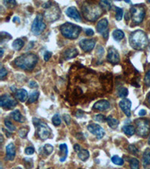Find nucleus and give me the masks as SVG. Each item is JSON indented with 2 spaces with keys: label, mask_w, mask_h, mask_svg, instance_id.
<instances>
[{
  "label": "nucleus",
  "mask_w": 150,
  "mask_h": 169,
  "mask_svg": "<svg viewBox=\"0 0 150 169\" xmlns=\"http://www.w3.org/2000/svg\"><path fill=\"white\" fill-rule=\"evenodd\" d=\"M52 122H53V124L54 125V126H59L60 124H61V117H60V116L59 114H55L54 116L53 117V118H52Z\"/></svg>",
  "instance_id": "obj_35"
},
{
  "label": "nucleus",
  "mask_w": 150,
  "mask_h": 169,
  "mask_svg": "<svg viewBox=\"0 0 150 169\" xmlns=\"http://www.w3.org/2000/svg\"><path fill=\"white\" fill-rule=\"evenodd\" d=\"M135 123L137 126L136 132L139 136L145 138L149 135L150 132V122L148 120L138 119L135 121Z\"/></svg>",
  "instance_id": "obj_6"
},
{
  "label": "nucleus",
  "mask_w": 150,
  "mask_h": 169,
  "mask_svg": "<svg viewBox=\"0 0 150 169\" xmlns=\"http://www.w3.org/2000/svg\"><path fill=\"white\" fill-rule=\"evenodd\" d=\"M16 156V148L13 143H11L6 147V158L7 160L12 161Z\"/></svg>",
  "instance_id": "obj_18"
},
{
  "label": "nucleus",
  "mask_w": 150,
  "mask_h": 169,
  "mask_svg": "<svg viewBox=\"0 0 150 169\" xmlns=\"http://www.w3.org/2000/svg\"><path fill=\"white\" fill-rule=\"evenodd\" d=\"M64 119H65V123H67V124H69V123H70L71 119H70V117H69V115H68V114L65 115Z\"/></svg>",
  "instance_id": "obj_49"
},
{
  "label": "nucleus",
  "mask_w": 150,
  "mask_h": 169,
  "mask_svg": "<svg viewBox=\"0 0 150 169\" xmlns=\"http://www.w3.org/2000/svg\"><path fill=\"white\" fill-rule=\"evenodd\" d=\"M29 86L30 88H32V89H34V88H37L38 87V83H36L35 81H30L29 83Z\"/></svg>",
  "instance_id": "obj_47"
},
{
  "label": "nucleus",
  "mask_w": 150,
  "mask_h": 169,
  "mask_svg": "<svg viewBox=\"0 0 150 169\" xmlns=\"http://www.w3.org/2000/svg\"><path fill=\"white\" fill-rule=\"evenodd\" d=\"M128 150H129V151H130V152L134 155H137L139 152L138 149H137L135 145H133V144H131L130 146L128 147Z\"/></svg>",
  "instance_id": "obj_42"
},
{
  "label": "nucleus",
  "mask_w": 150,
  "mask_h": 169,
  "mask_svg": "<svg viewBox=\"0 0 150 169\" xmlns=\"http://www.w3.org/2000/svg\"><path fill=\"white\" fill-rule=\"evenodd\" d=\"M99 6L102 8V9L105 12L110 11L111 9V4L108 1H101L99 2Z\"/></svg>",
  "instance_id": "obj_29"
},
{
  "label": "nucleus",
  "mask_w": 150,
  "mask_h": 169,
  "mask_svg": "<svg viewBox=\"0 0 150 169\" xmlns=\"http://www.w3.org/2000/svg\"><path fill=\"white\" fill-rule=\"evenodd\" d=\"M131 19L135 24L142 23L146 15V10L143 5H135L130 8Z\"/></svg>",
  "instance_id": "obj_5"
},
{
  "label": "nucleus",
  "mask_w": 150,
  "mask_h": 169,
  "mask_svg": "<svg viewBox=\"0 0 150 169\" xmlns=\"http://www.w3.org/2000/svg\"><path fill=\"white\" fill-rule=\"evenodd\" d=\"M144 83L147 86H150V69L146 72L144 77Z\"/></svg>",
  "instance_id": "obj_40"
},
{
  "label": "nucleus",
  "mask_w": 150,
  "mask_h": 169,
  "mask_svg": "<svg viewBox=\"0 0 150 169\" xmlns=\"http://www.w3.org/2000/svg\"><path fill=\"white\" fill-rule=\"evenodd\" d=\"M129 42L131 47L135 50H143L149 44L147 35L142 30H136L130 35Z\"/></svg>",
  "instance_id": "obj_2"
},
{
  "label": "nucleus",
  "mask_w": 150,
  "mask_h": 169,
  "mask_svg": "<svg viewBox=\"0 0 150 169\" xmlns=\"http://www.w3.org/2000/svg\"><path fill=\"white\" fill-rule=\"evenodd\" d=\"M4 5L5 6L8 8H14V6H15L17 5V2L15 1H12V0H8V1H5Z\"/></svg>",
  "instance_id": "obj_41"
},
{
  "label": "nucleus",
  "mask_w": 150,
  "mask_h": 169,
  "mask_svg": "<svg viewBox=\"0 0 150 169\" xmlns=\"http://www.w3.org/2000/svg\"><path fill=\"white\" fill-rule=\"evenodd\" d=\"M146 111L144 109H142V110H140V111H139V115H140V116H144V115H146Z\"/></svg>",
  "instance_id": "obj_50"
},
{
  "label": "nucleus",
  "mask_w": 150,
  "mask_h": 169,
  "mask_svg": "<svg viewBox=\"0 0 150 169\" xmlns=\"http://www.w3.org/2000/svg\"><path fill=\"white\" fill-rule=\"evenodd\" d=\"M0 51H1V57H2L3 56V53H4V51H3V49L2 48H0Z\"/></svg>",
  "instance_id": "obj_51"
},
{
  "label": "nucleus",
  "mask_w": 150,
  "mask_h": 169,
  "mask_svg": "<svg viewBox=\"0 0 150 169\" xmlns=\"http://www.w3.org/2000/svg\"><path fill=\"white\" fill-rule=\"evenodd\" d=\"M107 60L113 65H116L119 63L120 56L118 50L114 47H110L107 53Z\"/></svg>",
  "instance_id": "obj_13"
},
{
  "label": "nucleus",
  "mask_w": 150,
  "mask_h": 169,
  "mask_svg": "<svg viewBox=\"0 0 150 169\" xmlns=\"http://www.w3.org/2000/svg\"><path fill=\"white\" fill-rule=\"evenodd\" d=\"M79 159H81L82 161H86L89 157V153L87 150H81L78 153Z\"/></svg>",
  "instance_id": "obj_28"
},
{
  "label": "nucleus",
  "mask_w": 150,
  "mask_h": 169,
  "mask_svg": "<svg viewBox=\"0 0 150 169\" xmlns=\"http://www.w3.org/2000/svg\"><path fill=\"white\" fill-rule=\"evenodd\" d=\"M95 39H83L80 42L79 45L84 52H90L95 46Z\"/></svg>",
  "instance_id": "obj_14"
},
{
  "label": "nucleus",
  "mask_w": 150,
  "mask_h": 169,
  "mask_svg": "<svg viewBox=\"0 0 150 169\" xmlns=\"http://www.w3.org/2000/svg\"><path fill=\"white\" fill-rule=\"evenodd\" d=\"M129 163H130L131 169H140V162L138 159L132 158L129 161Z\"/></svg>",
  "instance_id": "obj_30"
},
{
  "label": "nucleus",
  "mask_w": 150,
  "mask_h": 169,
  "mask_svg": "<svg viewBox=\"0 0 150 169\" xmlns=\"http://www.w3.org/2000/svg\"><path fill=\"white\" fill-rule=\"evenodd\" d=\"M143 166L146 168V167L149 166L150 165V149L147 148L146 149V150L143 153Z\"/></svg>",
  "instance_id": "obj_22"
},
{
  "label": "nucleus",
  "mask_w": 150,
  "mask_h": 169,
  "mask_svg": "<svg viewBox=\"0 0 150 169\" xmlns=\"http://www.w3.org/2000/svg\"><path fill=\"white\" fill-rule=\"evenodd\" d=\"M82 12L86 20L93 22L95 21L98 18L101 17L103 10L100 6L96 5L95 4L91 2H85L82 6Z\"/></svg>",
  "instance_id": "obj_3"
},
{
  "label": "nucleus",
  "mask_w": 150,
  "mask_h": 169,
  "mask_svg": "<svg viewBox=\"0 0 150 169\" xmlns=\"http://www.w3.org/2000/svg\"><path fill=\"white\" fill-rule=\"evenodd\" d=\"M148 102H149V103L150 105V94L149 95V96H148Z\"/></svg>",
  "instance_id": "obj_52"
},
{
  "label": "nucleus",
  "mask_w": 150,
  "mask_h": 169,
  "mask_svg": "<svg viewBox=\"0 0 150 169\" xmlns=\"http://www.w3.org/2000/svg\"><path fill=\"white\" fill-rule=\"evenodd\" d=\"M119 105L120 108L123 111V113L126 115L127 117L131 116V107H132V102L129 99H122L120 101Z\"/></svg>",
  "instance_id": "obj_16"
},
{
  "label": "nucleus",
  "mask_w": 150,
  "mask_h": 169,
  "mask_svg": "<svg viewBox=\"0 0 150 169\" xmlns=\"http://www.w3.org/2000/svg\"><path fill=\"white\" fill-rule=\"evenodd\" d=\"M61 15V11L58 6L53 5L45 12V18L48 22H53L58 20Z\"/></svg>",
  "instance_id": "obj_8"
},
{
  "label": "nucleus",
  "mask_w": 150,
  "mask_h": 169,
  "mask_svg": "<svg viewBox=\"0 0 150 169\" xmlns=\"http://www.w3.org/2000/svg\"><path fill=\"white\" fill-rule=\"evenodd\" d=\"M38 61L37 55L32 53H27L20 55L15 60V64L17 67L25 71H32Z\"/></svg>",
  "instance_id": "obj_1"
},
{
  "label": "nucleus",
  "mask_w": 150,
  "mask_h": 169,
  "mask_svg": "<svg viewBox=\"0 0 150 169\" xmlns=\"http://www.w3.org/2000/svg\"><path fill=\"white\" fill-rule=\"evenodd\" d=\"M12 117L15 121H17V122L20 123H23L24 122L25 119L23 116H22L21 113L20 112V110H15L12 113Z\"/></svg>",
  "instance_id": "obj_25"
},
{
  "label": "nucleus",
  "mask_w": 150,
  "mask_h": 169,
  "mask_svg": "<svg viewBox=\"0 0 150 169\" xmlns=\"http://www.w3.org/2000/svg\"><path fill=\"white\" fill-rule=\"evenodd\" d=\"M60 150V161L64 162L68 156V147L65 144H62L59 145Z\"/></svg>",
  "instance_id": "obj_21"
},
{
  "label": "nucleus",
  "mask_w": 150,
  "mask_h": 169,
  "mask_svg": "<svg viewBox=\"0 0 150 169\" xmlns=\"http://www.w3.org/2000/svg\"><path fill=\"white\" fill-rule=\"evenodd\" d=\"M44 150H45V152L47 155L51 154L53 151V147L51 144H45V147H44Z\"/></svg>",
  "instance_id": "obj_37"
},
{
  "label": "nucleus",
  "mask_w": 150,
  "mask_h": 169,
  "mask_svg": "<svg viewBox=\"0 0 150 169\" xmlns=\"http://www.w3.org/2000/svg\"><path fill=\"white\" fill-rule=\"evenodd\" d=\"M52 56V53L50 51H46L44 54V59L45 61H48Z\"/></svg>",
  "instance_id": "obj_45"
},
{
  "label": "nucleus",
  "mask_w": 150,
  "mask_h": 169,
  "mask_svg": "<svg viewBox=\"0 0 150 169\" xmlns=\"http://www.w3.org/2000/svg\"><path fill=\"white\" fill-rule=\"evenodd\" d=\"M37 134L38 135V137L42 140H45L47 139H48L49 137L51 135V129L48 126V125L47 123L41 122L37 126Z\"/></svg>",
  "instance_id": "obj_9"
},
{
  "label": "nucleus",
  "mask_w": 150,
  "mask_h": 169,
  "mask_svg": "<svg viewBox=\"0 0 150 169\" xmlns=\"http://www.w3.org/2000/svg\"><path fill=\"white\" fill-rule=\"evenodd\" d=\"M122 131L125 135L132 136L136 132V129L132 125H126L122 127Z\"/></svg>",
  "instance_id": "obj_23"
},
{
  "label": "nucleus",
  "mask_w": 150,
  "mask_h": 169,
  "mask_svg": "<svg viewBox=\"0 0 150 169\" xmlns=\"http://www.w3.org/2000/svg\"><path fill=\"white\" fill-rule=\"evenodd\" d=\"M108 20H107V18L101 19L97 23V26H96V29L98 33L102 34V35L104 36L105 39H107L108 38L109 35V31L107 29L108 28Z\"/></svg>",
  "instance_id": "obj_11"
},
{
  "label": "nucleus",
  "mask_w": 150,
  "mask_h": 169,
  "mask_svg": "<svg viewBox=\"0 0 150 169\" xmlns=\"http://www.w3.org/2000/svg\"><path fill=\"white\" fill-rule=\"evenodd\" d=\"M93 119H94L95 121H98V122H100V123H104L107 120V118L102 114L96 115V116H95L94 117H93Z\"/></svg>",
  "instance_id": "obj_39"
},
{
  "label": "nucleus",
  "mask_w": 150,
  "mask_h": 169,
  "mask_svg": "<svg viewBox=\"0 0 150 169\" xmlns=\"http://www.w3.org/2000/svg\"><path fill=\"white\" fill-rule=\"evenodd\" d=\"M110 102L108 101L102 99V100L98 101L96 103L94 104L93 105V109L97 110H100V111H103V110H106L107 109L110 108Z\"/></svg>",
  "instance_id": "obj_17"
},
{
  "label": "nucleus",
  "mask_w": 150,
  "mask_h": 169,
  "mask_svg": "<svg viewBox=\"0 0 150 169\" xmlns=\"http://www.w3.org/2000/svg\"><path fill=\"white\" fill-rule=\"evenodd\" d=\"M5 125L6 128H7L8 129H9L10 131H12V132H14V131L16 130V127L15 125L11 122L10 120H5Z\"/></svg>",
  "instance_id": "obj_36"
},
{
  "label": "nucleus",
  "mask_w": 150,
  "mask_h": 169,
  "mask_svg": "<svg viewBox=\"0 0 150 169\" xmlns=\"http://www.w3.org/2000/svg\"><path fill=\"white\" fill-rule=\"evenodd\" d=\"M79 52L76 48H68L63 52V56L65 59H71L78 55Z\"/></svg>",
  "instance_id": "obj_19"
},
{
  "label": "nucleus",
  "mask_w": 150,
  "mask_h": 169,
  "mask_svg": "<svg viewBox=\"0 0 150 169\" xmlns=\"http://www.w3.org/2000/svg\"><path fill=\"white\" fill-rule=\"evenodd\" d=\"M113 37L114 39V40L119 42L122 39H123V38L125 37V34L120 29H115L113 32Z\"/></svg>",
  "instance_id": "obj_27"
},
{
  "label": "nucleus",
  "mask_w": 150,
  "mask_h": 169,
  "mask_svg": "<svg viewBox=\"0 0 150 169\" xmlns=\"http://www.w3.org/2000/svg\"><path fill=\"white\" fill-rule=\"evenodd\" d=\"M116 19L117 20H121L123 16V10L122 8H120L116 7Z\"/></svg>",
  "instance_id": "obj_38"
},
{
  "label": "nucleus",
  "mask_w": 150,
  "mask_h": 169,
  "mask_svg": "<svg viewBox=\"0 0 150 169\" xmlns=\"http://www.w3.org/2000/svg\"><path fill=\"white\" fill-rule=\"evenodd\" d=\"M39 97V93L38 91H35L32 93H31V95L29 96V99H28V103L32 104L33 102H36L38 100Z\"/></svg>",
  "instance_id": "obj_31"
},
{
  "label": "nucleus",
  "mask_w": 150,
  "mask_h": 169,
  "mask_svg": "<svg viewBox=\"0 0 150 169\" xmlns=\"http://www.w3.org/2000/svg\"><path fill=\"white\" fill-rule=\"evenodd\" d=\"M107 124L109 125V126H110V128H112V129H116L119 124V120L111 116H109L107 118Z\"/></svg>",
  "instance_id": "obj_24"
},
{
  "label": "nucleus",
  "mask_w": 150,
  "mask_h": 169,
  "mask_svg": "<svg viewBox=\"0 0 150 169\" xmlns=\"http://www.w3.org/2000/svg\"><path fill=\"white\" fill-rule=\"evenodd\" d=\"M74 149H75V150L77 153H79L80 150H80V146L79 144H75V146H74Z\"/></svg>",
  "instance_id": "obj_48"
},
{
  "label": "nucleus",
  "mask_w": 150,
  "mask_h": 169,
  "mask_svg": "<svg viewBox=\"0 0 150 169\" xmlns=\"http://www.w3.org/2000/svg\"><path fill=\"white\" fill-rule=\"evenodd\" d=\"M25 153L26 155H32L35 153V149L32 147H26L25 150Z\"/></svg>",
  "instance_id": "obj_44"
},
{
  "label": "nucleus",
  "mask_w": 150,
  "mask_h": 169,
  "mask_svg": "<svg viewBox=\"0 0 150 169\" xmlns=\"http://www.w3.org/2000/svg\"><path fill=\"white\" fill-rule=\"evenodd\" d=\"M85 32H86V35L88 36H92L93 35H94V31L92 29H86V30H85Z\"/></svg>",
  "instance_id": "obj_46"
},
{
  "label": "nucleus",
  "mask_w": 150,
  "mask_h": 169,
  "mask_svg": "<svg viewBox=\"0 0 150 169\" xmlns=\"http://www.w3.org/2000/svg\"><path fill=\"white\" fill-rule=\"evenodd\" d=\"M23 46H24V42L21 39H17L12 43V47L15 50H20Z\"/></svg>",
  "instance_id": "obj_26"
},
{
  "label": "nucleus",
  "mask_w": 150,
  "mask_h": 169,
  "mask_svg": "<svg viewBox=\"0 0 150 169\" xmlns=\"http://www.w3.org/2000/svg\"><path fill=\"white\" fill-rule=\"evenodd\" d=\"M17 105V102L10 95L5 94L2 96L1 99H0V106L2 108L6 110H10L15 108Z\"/></svg>",
  "instance_id": "obj_10"
},
{
  "label": "nucleus",
  "mask_w": 150,
  "mask_h": 169,
  "mask_svg": "<svg viewBox=\"0 0 150 169\" xmlns=\"http://www.w3.org/2000/svg\"><path fill=\"white\" fill-rule=\"evenodd\" d=\"M87 129L89 132L95 135L98 139L102 138L105 135V132L103 128L101 127L98 124H96V123H92V124L89 125Z\"/></svg>",
  "instance_id": "obj_12"
},
{
  "label": "nucleus",
  "mask_w": 150,
  "mask_h": 169,
  "mask_svg": "<svg viewBox=\"0 0 150 169\" xmlns=\"http://www.w3.org/2000/svg\"><path fill=\"white\" fill-rule=\"evenodd\" d=\"M7 74H8L7 70H6L4 67H2L1 70H0V77H1V79L4 78V77L7 75Z\"/></svg>",
  "instance_id": "obj_43"
},
{
  "label": "nucleus",
  "mask_w": 150,
  "mask_h": 169,
  "mask_svg": "<svg viewBox=\"0 0 150 169\" xmlns=\"http://www.w3.org/2000/svg\"><path fill=\"white\" fill-rule=\"evenodd\" d=\"M148 143H149V144L150 145V136H149V141H148Z\"/></svg>",
  "instance_id": "obj_53"
},
{
  "label": "nucleus",
  "mask_w": 150,
  "mask_h": 169,
  "mask_svg": "<svg viewBox=\"0 0 150 169\" xmlns=\"http://www.w3.org/2000/svg\"><path fill=\"white\" fill-rule=\"evenodd\" d=\"M128 95V90L125 87L120 88L119 91H118V96L119 98H122L123 99V98H125Z\"/></svg>",
  "instance_id": "obj_33"
},
{
  "label": "nucleus",
  "mask_w": 150,
  "mask_h": 169,
  "mask_svg": "<svg viewBox=\"0 0 150 169\" xmlns=\"http://www.w3.org/2000/svg\"><path fill=\"white\" fill-rule=\"evenodd\" d=\"M46 29V24L44 22L43 17L42 15H38L33 20L32 24L31 31L35 35H39L42 34Z\"/></svg>",
  "instance_id": "obj_7"
},
{
  "label": "nucleus",
  "mask_w": 150,
  "mask_h": 169,
  "mask_svg": "<svg viewBox=\"0 0 150 169\" xmlns=\"http://www.w3.org/2000/svg\"><path fill=\"white\" fill-rule=\"evenodd\" d=\"M15 96L17 99H18L20 102H24L27 100L28 97V93L26 90L24 89H20V90H17L16 91L15 93Z\"/></svg>",
  "instance_id": "obj_20"
},
{
  "label": "nucleus",
  "mask_w": 150,
  "mask_h": 169,
  "mask_svg": "<svg viewBox=\"0 0 150 169\" xmlns=\"http://www.w3.org/2000/svg\"><path fill=\"white\" fill-rule=\"evenodd\" d=\"M65 14L68 17H71V18L74 19L77 22L82 21V17L80 16V14L79 13L78 10L76 8L75 6H72V7H68L65 11Z\"/></svg>",
  "instance_id": "obj_15"
},
{
  "label": "nucleus",
  "mask_w": 150,
  "mask_h": 169,
  "mask_svg": "<svg viewBox=\"0 0 150 169\" xmlns=\"http://www.w3.org/2000/svg\"><path fill=\"white\" fill-rule=\"evenodd\" d=\"M111 161L113 163H114L115 165H122L124 164V160H123L122 158L119 157L118 156H113V157L111 158Z\"/></svg>",
  "instance_id": "obj_32"
},
{
  "label": "nucleus",
  "mask_w": 150,
  "mask_h": 169,
  "mask_svg": "<svg viewBox=\"0 0 150 169\" xmlns=\"http://www.w3.org/2000/svg\"><path fill=\"white\" fill-rule=\"evenodd\" d=\"M28 132H29V129L26 127H23L22 128V129H20V130H19V135H20V138H26V136H27L28 135Z\"/></svg>",
  "instance_id": "obj_34"
},
{
  "label": "nucleus",
  "mask_w": 150,
  "mask_h": 169,
  "mask_svg": "<svg viewBox=\"0 0 150 169\" xmlns=\"http://www.w3.org/2000/svg\"><path fill=\"white\" fill-rule=\"evenodd\" d=\"M81 27L72 23H65L60 26V32L64 37L68 39H76L78 38Z\"/></svg>",
  "instance_id": "obj_4"
}]
</instances>
